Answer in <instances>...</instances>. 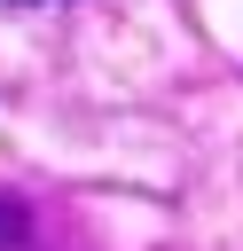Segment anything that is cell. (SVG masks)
<instances>
[{
	"label": "cell",
	"instance_id": "2",
	"mask_svg": "<svg viewBox=\"0 0 243 251\" xmlns=\"http://www.w3.org/2000/svg\"><path fill=\"white\" fill-rule=\"evenodd\" d=\"M16 8H39V0H16Z\"/></svg>",
	"mask_w": 243,
	"mask_h": 251
},
{
	"label": "cell",
	"instance_id": "1",
	"mask_svg": "<svg viewBox=\"0 0 243 251\" xmlns=\"http://www.w3.org/2000/svg\"><path fill=\"white\" fill-rule=\"evenodd\" d=\"M31 204L16 196V188H0V251H31Z\"/></svg>",
	"mask_w": 243,
	"mask_h": 251
}]
</instances>
